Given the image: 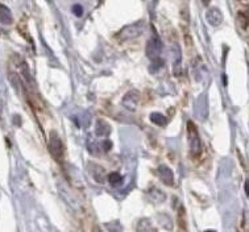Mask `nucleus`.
<instances>
[{"label":"nucleus","instance_id":"1","mask_svg":"<svg viewBox=\"0 0 249 232\" xmlns=\"http://www.w3.org/2000/svg\"><path fill=\"white\" fill-rule=\"evenodd\" d=\"M142 23H137L135 25H129V27L124 28L120 35H119V38L122 40H132V38H136L141 35L142 32Z\"/></svg>","mask_w":249,"mask_h":232},{"label":"nucleus","instance_id":"2","mask_svg":"<svg viewBox=\"0 0 249 232\" xmlns=\"http://www.w3.org/2000/svg\"><path fill=\"white\" fill-rule=\"evenodd\" d=\"M189 136H190V143H191V150L193 153H198L199 152V139H198V132L195 129L194 124L189 122Z\"/></svg>","mask_w":249,"mask_h":232},{"label":"nucleus","instance_id":"3","mask_svg":"<svg viewBox=\"0 0 249 232\" xmlns=\"http://www.w3.org/2000/svg\"><path fill=\"white\" fill-rule=\"evenodd\" d=\"M159 173H160V177L162 179V182L165 185H169V186H172L173 183H174V178H173V173L172 170L168 168V166H160L159 169Z\"/></svg>","mask_w":249,"mask_h":232},{"label":"nucleus","instance_id":"4","mask_svg":"<svg viewBox=\"0 0 249 232\" xmlns=\"http://www.w3.org/2000/svg\"><path fill=\"white\" fill-rule=\"evenodd\" d=\"M146 52H148L149 57H157L159 55V53L161 52V41H160L159 37L150 40L149 44H148V48H146Z\"/></svg>","mask_w":249,"mask_h":232},{"label":"nucleus","instance_id":"5","mask_svg":"<svg viewBox=\"0 0 249 232\" xmlns=\"http://www.w3.org/2000/svg\"><path fill=\"white\" fill-rule=\"evenodd\" d=\"M50 146H52V153H53L57 159L62 157V144H61V141H59L55 136L52 139V144H50Z\"/></svg>","mask_w":249,"mask_h":232},{"label":"nucleus","instance_id":"6","mask_svg":"<svg viewBox=\"0 0 249 232\" xmlns=\"http://www.w3.org/2000/svg\"><path fill=\"white\" fill-rule=\"evenodd\" d=\"M125 96L131 99V103H129V105L127 106V108H129V109H135V108H136L137 103H139V99H140V95H139V92L135 91V94H133V98H132V91L128 92V94Z\"/></svg>","mask_w":249,"mask_h":232},{"label":"nucleus","instance_id":"7","mask_svg":"<svg viewBox=\"0 0 249 232\" xmlns=\"http://www.w3.org/2000/svg\"><path fill=\"white\" fill-rule=\"evenodd\" d=\"M150 120H152L154 124H157V125H163V124L166 123V118H165L162 114H152Z\"/></svg>","mask_w":249,"mask_h":232},{"label":"nucleus","instance_id":"8","mask_svg":"<svg viewBox=\"0 0 249 232\" xmlns=\"http://www.w3.org/2000/svg\"><path fill=\"white\" fill-rule=\"evenodd\" d=\"M109 182H111V185H113V186L120 185V183L123 182V177L119 173H112L109 176Z\"/></svg>","mask_w":249,"mask_h":232},{"label":"nucleus","instance_id":"9","mask_svg":"<svg viewBox=\"0 0 249 232\" xmlns=\"http://www.w3.org/2000/svg\"><path fill=\"white\" fill-rule=\"evenodd\" d=\"M74 14L77 15V16H81L82 15V8L79 5H75V7H74Z\"/></svg>","mask_w":249,"mask_h":232},{"label":"nucleus","instance_id":"10","mask_svg":"<svg viewBox=\"0 0 249 232\" xmlns=\"http://www.w3.org/2000/svg\"><path fill=\"white\" fill-rule=\"evenodd\" d=\"M245 187H247V196H249V179L247 181V186Z\"/></svg>","mask_w":249,"mask_h":232},{"label":"nucleus","instance_id":"11","mask_svg":"<svg viewBox=\"0 0 249 232\" xmlns=\"http://www.w3.org/2000/svg\"><path fill=\"white\" fill-rule=\"evenodd\" d=\"M203 1H204V4H207V3H209L210 0H203Z\"/></svg>","mask_w":249,"mask_h":232}]
</instances>
